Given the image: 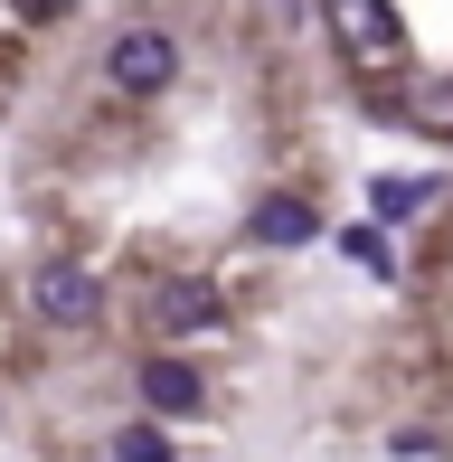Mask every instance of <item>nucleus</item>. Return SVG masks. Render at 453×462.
<instances>
[{
  "label": "nucleus",
  "mask_w": 453,
  "mask_h": 462,
  "mask_svg": "<svg viewBox=\"0 0 453 462\" xmlns=\"http://www.w3.org/2000/svg\"><path fill=\"white\" fill-rule=\"evenodd\" d=\"M19 10H38V19H48V10H76V0H19Z\"/></svg>",
  "instance_id": "9d476101"
},
{
  "label": "nucleus",
  "mask_w": 453,
  "mask_h": 462,
  "mask_svg": "<svg viewBox=\"0 0 453 462\" xmlns=\"http://www.w3.org/2000/svg\"><path fill=\"white\" fill-rule=\"evenodd\" d=\"M142 396H152V415H199V406H208L199 368H180V359H152V368H142Z\"/></svg>",
  "instance_id": "39448f33"
},
{
  "label": "nucleus",
  "mask_w": 453,
  "mask_h": 462,
  "mask_svg": "<svg viewBox=\"0 0 453 462\" xmlns=\"http://www.w3.org/2000/svg\"><path fill=\"white\" fill-rule=\"evenodd\" d=\"M29 302H38V321L86 330L95 311H105V292H95V274H86V264H38V274H29Z\"/></svg>",
  "instance_id": "f03ea898"
},
{
  "label": "nucleus",
  "mask_w": 453,
  "mask_h": 462,
  "mask_svg": "<svg viewBox=\"0 0 453 462\" xmlns=\"http://www.w3.org/2000/svg\"><path fill=\"white\" fill-rule=\"evenodd\" d=\"M114 462H171V434H161V425H123L114 434Z\"/></svg>",
  "instance_id": "0eeeda50"
},
{
  "label": "nucleus",
  "mask_w": 453,
  "mask_h": 462,
  "mask_svg": "<svg viewBox=\"0 0 453 462\" xmlns=\"http://www.w3.org/2000/svg\"><path fill=\"white\" fill-rule=\"evenodd\" d=\"M425 199H435V180H378V217H406Z\"/></svg>",
  "instance_id": "6e6552de"
},
{
  "label": "nucleus",
  "mask_w": 453,
  "mask_h": 462,
  "mask_svg": "<svg viewBox=\"0 0 453 462\" xmlns=\"http://www.w3.org/2000/svg\"><path fill=\"white\" fill-rule=\"evenodd\" d=\"M105 76L123 95H161L180 76V48H171V29H123L114 48H105Z\"/></svg>",
  "instance_id": "f257e3e1"
},
{
  "label": "nucleus",
  "mask_w": 453,
  "mask_h": 462,
  "mask_svg": "<svg viewBox=\"0 0 453 462\" xmlns=\"http://www.w3.org/2000/svg\"><path fill=\"white\" fill-rule=\"evenodd\" d=\"M416 123H425V133H453V86H435V95H416Z\"/></svg>",
  "instance_id": "1a4fd4ad"
},
{
  "label": "nucleus",
  "mask_w": 453,
  "mask_h": 462,
  "mask_svg": "<svg viewBox=\"0 0 453 462\" xmlns=\"http://www.w3.org/2000/svg\"><path fill=\"white\" fill-rule=\"evenodd\" d=\"M152 321L171 330V340H199V330H217V292L208 283H161L152 292Z\"/></svg>",
  "instance_id": "20e7f679"
},
{
  "label": "nucleus",
  "mask_w": 453,
  "mask_h": 462,
  "mask_svg": "<svg viewBox=\"0 0 453 462\" xmlns=\"http://www.w3.org/2000/svg\"><path fill=\"white\" fill-rule=\"evenodd\" d=\"M245 236H255V245H312V208H302V199H255Z\"/></svg>",
  "instance_id": "423d86ee"
},
{
  "label": "nucleus",
  "mask_w": 453,
  "mask_h": 462,
  "mask_svg": "<svg viewBox=\"0 0 453 462\" xmlns=\"http://www.w3.org/2000/svg\"><path fill=\"white\" fill-rule=\"evenodd\" d=\"M331 29H340V48H359V57H406V19L387 10V0H331Z\"/></svg>",
  "instance_id": "7ed1b4c3"
}]
</instances>
